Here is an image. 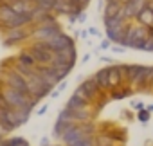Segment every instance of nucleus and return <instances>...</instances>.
<instances>
[{"mask_svg": "<svg viewBox=\"0 0 153 146\" xmlns=\"http://www.w3.org/2000/svg\"><path fill=\"white\" fill-rule=\"evenodd\" d=\"M20 61H22V63H27V65H33V58H31V56H22Z\"/></svg>", "mask_w": 153, "mask_h": 146, "instance_id": "obj_6", "label": "nucleus"}, {"mask_svg": "<svg viewBox=\"0 0 153 146\" xmlns=\"http://www.w3.org/2000/svg\"><path fill=\"white\" fill-rule=\"evenodd\" d=\"M34 52H36V54H34V58H36V60H40V61H49V60H51V52H49V51H43V49H42V45H38V47L34 49Z\"/></svg>", "mask_w": 153, "mask_h": 146, "instance_id": "obj_3", "label": "nucleus"}, {"mask_svg": "<svg viewBox=\"0 0 153 146\" xmlns=\"http://www.w3.org/2000/svg\"><path fill=\"white\" fill-rule=\"evenodd\" d=\"M139 18L144 22V24H148V25H151L153 24V11L151 9H140V13H139Z\"/></svg>", "mask_w": 153, "mask_h": 146, "instance_id": "obj_2", "label": "nucleus"}, {"mask_svg": "<svg viewBox=\"0 0 153 146\" xmlns=\"http://www.w3.org/2000/svg\"><path fill=\"white\" fill-rule=\"evenodd\" d=\"M144 7V0H130V4L124 9V15H135L140 13V9Z\"/></svg>", "mask_w": 153, "mask_h": 146, "instance_id": "obj_1", "label": "nucleus"}, {"mask_svg": "<svg viewBox=\"0 0 153 146\" xmlns=\"http://www.w3.org/2000/svg\"><path fill=\"white\" fill-rule=\"evenodd\" d=\"M117 81H119V72L115 69L108 70V85H117Z\"/></svg>", "mask_w": 153, "mask_h": 146, "instance_id": "obj_4", "label": "nucleus"}, {"mask_svg": "<svg viewBox=\"0 0 153 146\" xmlns=\"http://www.w3.org/2000/svg\"><path fill=\"white\" fill-rule=\"evenodd\" d=\"M97 80H99L103 85H108V70H103V72H99V74H97Z\"/></svg>", "mask_w": 153, "mask_h": 146, "instance_id": "obj_5", "label": "nucleus"}]
</instances>
